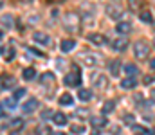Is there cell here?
Segmentation results:
<instances>
[{
  "mask_svg": "<svg viewBox=\"0 0 155 135\" xmlns=\"http://www.w3.org/2000/svg\"><path fill=\"white\" fill-rule=\"evenodd\" d=\"M4 104H5L7 108H15V99H5Z\"/></svg>",
  "mask_w": 155,
  "mask_h": 135,
  "instance_id": "cell-28",
  "label": "cell"
},
{
  "mask_svg": "<svg viewBox=\"0 0 155 135\" xmlns=\"http://www.w3.org/2000/svg\"><path fill=\"white\" fill-rule=\"evenodd\" d=\"M108 69H110V74L117 76V74H119V70H121V61H119V59H112V61H110V65H108Z\"/></svg>",
  "mask_w": 155,
  "mask_h": 135,
  "instance_id": "cell-11",
  "label": "cell"
},
{
  "mask_svg": "<svg viewBox=\"0 0 155 135\" xmlns=\"http://www.w3.org/2000/svg\"><path fill=\"white\" fill-rule=\"evenodd\" d=\"M35 74H36V72H35V69H25V70H24V79H27V81H29V79H33V78H35Z\"/></svg>",
  "mask_w": 155,
  "mask_h": 135,
  "instance_id": "cell-23",
  "label": "cell"
},
{
  "mask_svg": "<svg viewBox=\"0 0 155 135\" xmlns=\"http://www.w3.org/2000/svg\"><path fill=\"white\" fill-rule=\"evenodd\" d=\"M52 119H54V123H56L58 126H65V124H67V117H65L63 114H54Z\"/></svg>",
  "mask_w": 155,
  "mask_h": 135,
  "instance_id": "cell-17",
  "label": "cell"
},
{
  "mask_svg": "<svg viewBox=\"0 0 155 135\" xmlns=\"http://www.w3.org/2000/svg\"><path fill=\"white\" fill-rule=\"evenodd\" d=\"M78 97H79L81 101H90V99H92V92L87 90V88H81L78 92Z\"/></svg>",
  "mask_w": 155,
  "mask_h": 135,
  "instance_id": "cell-15",
  "label": "cell"
},
{
  "mask_svg": "<svg viewBox=\"0 0 155 135\" xmlns=\"http://www.w3.org/2000/svg\"><path fill=\"white\" fill-rule=\"evenodd\" d=\"M63 25H65L67 31L74 33V31L79 29V18L76 14H67V16H63Z\"/></svg>",
  "mask_w": 155,
  "mask_h": 135,
  "instance_id": "cell-1",
  "label": "cell"
},
{
  "mask_svg": "<svg viewBox=\"0 0 155 135\" xmlns=\"http://www.w3.org/2000/svg\"><path fill=\"white\" fill-rule=\"evenodd\" d=\"M121 13H123V7H121L119 4H108V5H107V14H108L110 18H119Z\"/></svg>",
  "mask_w": 155,
  "mask_h": 135,
  "instance_id": "cell-3",
  "label": "cell"
},
{
  "mask_svg": "<svg viewBox=\"0 0 155 135\" xmlns=\"http://www.w3.org/2000/svg\"><path fill=\"white\" fill-rule=\"evenodd\" d=\"M124 72H126L130 78H134V76H137V74H139V69H137V65L128 63V65H124Z\"/></svg>",
  "mask_w": 155,
  "mask_h": 135,
  "instance_id": "cell-12",
  "label": "cell"
},
{
  "mask_svg": "<svg viewBox=\"0 0 155 135\" xmlns=\"http://www.w3.org/2000/svg\"><path fill=\"white\" fill-rule=\"evenodd\" d=\"M76 114H78V115H88V112H87V110H76Z\"/></svg>",
  "mask_w": 155,
  "mask_h": 135,
  "instance_id": "cell-33",
  "label": "cell"
},
{
  "mask_svg": "<svg viewBox=\"0 0 155 135\" xmlns=\"http://www.w3.org/2000/svg\"><path fill=\"white\" fill-rule=\"evenodd\" d=\"M60 103L65 104V106H69V104L72 103V95H71V94H61V95H60Z\"/></svg>",
  "mask_w": 155,
  "mask_h": 135,
  "instance_id": "cell-20",
  "label": "cell"
},
{
  "mask_svg": "<svg viewBox=\"0 0 155 135\" xmlns=\"http://www.w3.org/2000/svg\"><path fill=\"white\" fill-rule=\"evenodd\" d=\"M88 42L94 45H97V47H101V45L107 43V38H105V34H99V33H92V34H88Z\"/></svg>",
  "mask_w": 155,
  "mask_h": 135,
  "instance_id": "cell-5",
  "label": "cell"
},
{
  "mask_svg": "<svg viewBox=\"0 0 155 135\" xmlns=\"http://www.w3.org/2000/svg\"><path fill=\"white\" fill-rule=\"evenodd\" d=\"M33 38H35V42H38V43H41V45H47L49 42H51V38H49L47 34L40 33V31H36V33L33 34Z\"/></svg>",
  "mask_w": 155,
  "mask_h": 135,
  "instance_id": "cell-7",
  "label": "cell"
},
{
  "mask_svg": "<svg viewBox=\"0 0 155 135\" xmlns=\"http://www.w3.org/2000/svg\"><path fill=\"white\" fill-rule=\"evenodd\" d=\"M2 25L4 27H11V24H13V18H11V14H5V16H2Z\"/></svg>",
  "mask_w": 155,
  "mask_h": 135,
  "instance_id": "cell-22",
  "label": "cell"
},
{
  "mask_svg": "<svg viewBox=\"0 0 155 135\" xmlns=\"http://www.w3.org/2000/svg\"><path fill=\"white\" fill-rule=\"evenodd\" d=\"M0 88H4V81H2V78H0Z\"/></svg>",
  "mask_w": 155,
  "mask_h": 135,
  "instance_id": "cell-36",
  "label": "cell"
},
{
  "mask_svg": "<svg viewBox=\"0 0 155 135\" xmlns=\"http://www.w3.org/2000/svg\"><path fill=\"white\" fill-rule=\"evenodd\" d=\"M25 95V88H15L13 92V99L16 101V99H20V97H24Z\"/></svg>",
  "mask_w": 155,
  "mask_h": 135,
  "instance_id": "cell-24",
  "label": "cell"
},
{
  "mask_svg": "<svg viewBox=\"0 0 155 135\" xmlns=\"http://www.w3.org/2000/svg\"><path fill=\"white\" fill-rule=\"evenodd\" d=\"M150 65H152V69H155V59H152V63H150Z\"/></svg>",
  "mask_w": 155,
  "mask_h": 135,
  "instance_id": "cell-35",
  "label": "cell"
},
{
  "mask_svg": "<svg viewBox=\"0 0 155 135\" xmlns=\"http://www.w3.org/2000/svg\"><path fill=\"white\" fill-rule=\"evenodd\" d=\"M74 70H76V72L67 74V78H65V83H67L69 87H79V85H81V76H79V72H78L76 65H74Z\"/></svg>",
  "mask_w": 155,
  "mask_h": 135,
  "instance_id": "cell-2",
  "label": "cell"
},
{
  "mask_svg": "<svg viewBox=\"0 0 155 135\" xmlns=\"http://www.w3.org/2000/svg\"><path fill=\"white\" fill-rule=\"evenodd\" d=\"M137 135H143V133H137Z\"/></svg>",
  "mask_w": 155,
  "mask_h": 135,
  "instance_id": "cell-41",
  "label": "cell"
},
{
  "mask_svg": "<svg viewBox=\"0 0 155 135\" xmlns=\"http://www.w3.org/2000/svg\"><path fill=\"white\" fill-rule=\"evenodd\" d=\"M0 7H2V2H0Z\"/></svg>",
  "mask_w": 155,
  "mask_h": 135,
  "instance_id": "cell-40",
  "label": "cell"
},
{
  "mask_svg": "<svg viewBox=\"0 0 155 135\" xmlns=\"http://www.w3.org/2000/svg\"><path fill=\"white\" fill-rule=\"evenodd\" d=\"M2 36H4V33H2V31H0V38H2Z\"/></svg>",
  "mask_w": 155,
  "mask_h": 135,
  "instance_id": "cell-38",
  "label": "cell"
},
{
  "mask_svg": "<svg viewBox=\"0 0 155 135\" xmlns=\"http://www.w3.org/2000/svg\"><path fill=\"white\" fill-rule=\"evenodd\" d=\"M152 99H155V88L152 90Z\"/></svg>",
  "mask_w": 155,
  "mask_h": 135,
  "instance_id": "cell-37",
  "label": "cell"
},
{
  "mask_svg": "<svg viewBox=\"0 0 155 135\" xmlns=\"http://www.w3.org/2000/svg\"><path fill=\"white\" fill-rule=\"evenodd\" d=\"M114 108H116V103H114V101H107V103L103 104V108H101V112H103V114L107 115V114H110V112H112Z\"/></svg>",
  "mask_w": 155,
  "mask_h": 135,
  "instance_id": "cell-18",
  "label": "cell"
},
{
  "mask_svg": "<svg viewBox=\"0 0 155 135\" xmlns=\"http://www.w3.org/2000/svg\"><path fill=\"white\" fill-rule=\"evenodd\" d=\"M11 126H15V128H20V126H22V121H20V119H16V121H13V123H11Z\"/></svg>",
  "mask_w": 155,
  "mask_h": 135,
  "instance_id": "cell-32",
  "label": "cell"
},
{
  "mask_svg": "<svg viewBox=\"0 0 155 135\" xmlns=\"http://www.w3.org/2000/svg\"><path fill=\"white\" fill-rule=\"evenodd\" d=\"M126 45H128V40H126V38H119V40H114L112 47H114L116 50H124Z\"/></svg>",
  "mask_w": 155,
  "mask_h": 135,
  "instance_id": "cell-10",
  "label": "cell"
},
{
  "mask_svg": "<svg viewBox=\"0 0 155 135\" xmlns=\"http://www.w3.org/2000/svg\"><path fill=\"white\" fill-rule=\"evenodd\" d=\"M90 124L94 128H103V126H107V119L105 117H90Z\"/></svg>",
  "mask_w": 155,
  "mask_h": 135,
  "instance_id": "cell-8",
  "label": "cell"
},
{
  "mask_svg": "<svg viewBox=\"0 0 155 135\" xmlns=\"http://www.w3.org/2000/svg\"><path fill=\"white\" fill-rule=\"evenodd\" d=\"M63 135H65V133H63Z\"/></svg>",
  "mask_w": 155,
  "mask_h": 135,
  "instance_id": "cell-43",
  "label": "cell"
},
{
  "mask_svg": "<svg viewBox=\"0 0 155 135\" xmlns=\"http://www.w3.org/2000/svg\"><path fill=\"white\" fill-rule=\"evenodd\" d=\"M13 56H15V52H13V49H7V54H5V58H7V61H11V59H13Z\"/></svg>",
  "mask_w": 155,
  "mask_h": 135,
  "instance_id": "cell-30",
  "label": "cell"
},
{
  "mask_svg": "<svg viewBox=\"0 0 155 135\" xmlns=\"http://www.w3.org/2000/svg\"><path fill=\"white\" fill-rule=\"evenodd\" d=\"M11 135H16V133H15V132H13V133H11Z\"/></svg>",
  "mask_w": 155,
  "mask_h": 135,
  "instance_id": "cell-39",
  "label": "cell"
},
{
  "mask_svg": "<svg viewBox=\"0 0 155 135\" xmlns=\"http://www.w3.org/2000/svg\"><path fill=\"white\" fill-rule=\"evenodd\" d=\"M51 115H54V112H52V110H49V108H45V110L41 112V119H43V121L51 119Z\"/></svg>",
  "mask_w": 155,
  "mask_h": 135,
  "instance_id": "cell-25",
  "label": "cell"
},
{
  "mask_svg": "<svg viewBox=\"0 0 155 135\" xmlns=\"http://www.w3.org/2000/svg\"><path fill=\"white\" fill-rule=\"evenodd\" d=\"M74 45H76L74 40H63V42H61V50H63V52H69V50L74 49Z\"/></svg>",
  "mask_w": 155,
  "mask_h": 135,
  "instance_id": "cell-16",
  "label": "cell"
},
{
  "mask_svg": "<svg viewBox=\"0 0 155 135\" xmlns=\"http://www.w3.org/2000/svg\"><path fill=\"white\" fill-rule=\"evenodd\" d=\"M130 29H132V25L128 22H121V24H117V27H116V31L119 34H126V33H130Z\"/></svg>",
  "mask_w": 155,
  "mask_h": 135,
  "instance_id": "cell-9",
  "label": "cell"
},
{
  "mask_svg": "<svg viewBox=\"0 0 155 135\" xmlns=\"http://www.w3.org/2000/svg\"><path fill=\"white\" fill-rule=\"evenodd\" d=\"M153 43H155V40H153Z\"/></svg>",
  "mask_w": 155,
  "mask_h": 135,
  "instance_id": "cell-42",
  "label": "cell"
},
{
  "mask_svg": "<svg viewBox=\"0 0 155 135\" xmlns=\"http://www.w3.org/2000/svg\"><path fill=\"white\" fill-rule=\"evenodd\" d=\"M134 50H135V56L139 59H143V58L148 56V47H146V43H143V42H137V43L134 45Z\"/></svg>",
  "mask_w": 155,
  "mask_h": 135,
  "instance_id": "cell-4",
  "label": "cell"
},
{
  "mask_svg": "<svg viewBox=\"0 0 155 135\" xmlns=\"http://www.w3.org/2000/svg\"><path fill=\"white\" fill-rule=\"evenodd\" d=\"M85 58H87V59H85V63H87V65H94V63H96L94 56H85Z\"/></svg>",
  "mask_w": 155,
  "mask_h": 135,
  "instance_id": "cell-29",
  "label": "cell"
},
{
  "mask_svg": "<svg viewBox=\"0 0 155 135\" xmlns=\"http://www.w3.org/2000/svg\"><path fill=\"white\" fill-rule=\"evenodd\" d=\"M49 128H38V135H49Z\"/></svg>",
  "mask_w": 155,
  "mask_h": 135,
  "instance_id": "cell-31",
  "label": "cell"
},
{
  "mask_svg": "<svg viewBox=\"0 0 155 135\" xmlns=\"http://www.w3.org/2000/svg\"><path fill=\"white\" fill-rule=\"evenodd\" d=\"M0 117H5V115H4V106H2V104H0Z\"/></svg>",
  "mask_w": 155,
  "mask_h": 135,
  "instance_id": "cell-34",
  "label": "cell"
},
{
  "mask_svg": "<svg viewBox=\"0 0 155 135\" xmlns=\"http://www.w3.org/2000/svg\"><path fill=\"white\" fill-rule=\"evenodd\" d=\"M2 81H4V87H13L15 85V79L13 78H4Z\"/></svg>",
  "mask_w": 155,
  "mask_h": 135,
  "instance_id": "cell-27",
  "label": "cell"
},
{
  "mask_svg": "<svg viewBox=\"0 0 155 135\" xmlns=\"http://www.w3.org/2000/svg\"><path fill=\"white\" fill-rule=\"evenodd\" d=\"M71 132L76 133V135H81V133H85V126L83 124H72L71 126Z\"/></svg>",
  "mask_w": 155,
  "mask_h": 135,
  "instance_id": "cell-21",
  "label": "cell"
},
{
  "mask_svg": "<svg viewBox=\"0 0 155 135\" xmlns=\"http://www.w3.org/2000/svg\"><path fill=\"white\" fill-rule=\"evenodd\" d=\"M40 81H41L43 85H45V83H54V76H52V72H45V74H41Z\"/></svg>",
  "mask_w": 155,
  "mask_h": 135,
  "instance_id": "cell-19",
  "label": "cell"
},
{
  "mask_svg": "<svg viewBox=\"0 0 155 135\" xmlns=\"http://www.w3.org/2000/svg\"><path fill=\"white\" fill-rule=\"evenodd\" d=\"M92 83H94L96 88H103V87H107V78H105L103 74H94Z\"/></svg>",
  "mask_w": 155,
  "mask_h": 135,
  "instance_id": "cell-6",
  "label": "cell"
},
{
  "mask_svg": "<svg viewBox=\"0 0 155 135\" xmlns=\"http://www.w3.org/2000/svg\"><path fill=\"white\" fill-rule=\"evenodd\" d=\"M135 85H137V81H135L134 78H128V79H123V81H121V87H123V88H126V90L135 88Z\"/></svg>",
  "mask_w": 155,
  "mask_h": 135,
  "instance_id": "cell-14",
  "label": "cell"
},
{
  "mask_svg": "<svg viewBox=\"0 0 155 135\" xmlns=\"http://www.w3.org/2000/svg\"><path fill=\"white\" fill-rule=\"evenodd\" d=\"M141 20H143V22H152V14H150L148 11H143V13H141Z\"/></svg>",
  "mask_w": 155,
  "mask_h": 135,
  "instance_id": "cell-26",
  "label": "cell"
},
{
  "mask_svg": "<svg viewBox=\"0 0 155 135\" xmlns=\"http://www.w3.org/2000/svg\"><path fill=\"white\" fill-rule=\"evenodd\" d=\"M36 106H38V101H36V99L33 97V99H29V101H27V103L24 104V112H27V114H29V112H33V110H35Z\"/></svg>",
  "mask_w": 155,
  "mask_h": 135,
  "instance_id": "cell-13",
  "label": "cell"
}]
</instances>
